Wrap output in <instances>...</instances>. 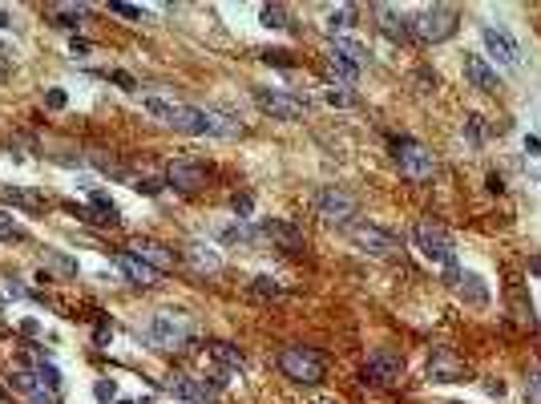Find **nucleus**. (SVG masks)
Masks as SVG:
<instances>
[{
  "label": "nucleus",
  "mask_w": 541,
  "mask_h": 404,
  "mask_svg": "<svg viewBox=\"0 0 541 404\" xmlns=\"http://www.w3.org/2000/svg\"><path fill=\"white\" fill-rule=\"evenodd\" d=\"M170 130H178V134H194V138H235L238 134V121L222 118V114H214V109H198V105H174V114L166 121Z\"/></svg>",
  "instance_id": "f257e3e1"
},
{
  "label": "nucleus",
  "mask_w": 541,
  "mask_h": 404,
  "mask_svg": "<svg viewBox=\"0 0 541 404\" xmlns=\"http://www.w3.org/2000/svg\"><path fill=\"white\" fill-rule=\"evenodd\" d=\"M456 24H461V17H456L452 4H432V8H420V12H416L412 37H416L420 45H441V41H448V37L456 33Z\"/></svg>",
  "instance_id": "f03ea898"
},
{
  "label": "nucleus",
  "mask_w": 541,
  "mask_h": 404,
  "mask_svg": "<svg viewBox=\"0 0 541 404\" xmlns=\"http://www.w3.org/2000/svg\"><path fill=\"white\" fill-rule=\"evenodd\" d=\"M279 368H283V376L295 380V384H319V380H323V372H328L323 356H319L315 348H303V344L283 348V352H279Z\"/></svg>",
  "instance_id": "7ed1b4c3"
},
{
  "label": "nucleus",
  "mask_w": 541,
  "mask_h": 404,
  "mask_svg": "<svg viewBox=\"0 0 541 404\" xmlns=\"http://www.w3.org/2000/svg\"><path fill=\"white\" fill-rule=\"evenodd\" d=\"M412 238H416V247H420L424 259L441 263V267H456V255H452V238L441 222H432V218H420L416 227H412Z\"/></svg>",
  "instance_id": "20e7f679"
},
{
  "label": "nucleus",
  "mask_w": 541,
  "mask_h": 404,
  "mask_svg": "<svg viewBox=\"0 0 541 404\" xmlns=\"http://www.w3.org/2000/svg\"><path fill=\"white\" fill-rule=\"evenodd\" d=\"M392 150H396L400 174L408 178V182H428V178H432L436 162H432V154H428L416 138H400V142H392Z\"/></svg>",
  "instance_id": "39448f33"
},
{
  "label": "nucleus",
  "mask_w": 541,
  "mask_h": 404,
  "mask_svg": "<svg viewBox=\"0 0 541 404\" xmlns=\"http://www.w3.org/2000/svg\"><path fill=\"white\" fill-rule=\"evenodd\" d=\"M315 211H319V218L323 222H352L355 211H360V202H355L348 191H339V186H323V191L315 194Z\"/></svg>",
  "instance_id": "423d86ee"
},
{
  "label": "nucleus",
  "mask_w": 541,
  "mask_h": 404,
  "mask_svg": "<svg viewBox=\"0 0 541 404\" xmlns=\"http://www.w3.org/2000/svg\"><path fill=\"white\" fill-rule=\"evenodd\" d=\"M145 335H150L158 348H178V344L190 335V319L182 315V311H158V315L150 319Z\"/></svg>",
  "instance_id": "0eeeda50"
},
{
  "label": "nucleus",
  "mask_w": 541,
  "mask_h": 404,
  "mask_svg": "<svg viewBox=\"0 0 541 404\" xmlns=\"http://www.w3.org/2000/svg\"><path fill=\"white\" fill-rule=\"evenodd\" d=\"M255 105H259L263 114L279 118V121H299L307 114V101H303V97L283 94V89H255Z\"/></svg>",
  "instance_id": "6e6552de"
},
{
  "label": "nucleus",
  "mask_w": 541,
  "mask_h": 404,
  "mask_svg": "<svg viewBox=\"0 0 541 404\" xmlns=\"http://www.w3.org/2000/svg\"><path fill=\"white\" fill-rule=\"evenodd\" d=\"M348 235H352V243L360 251H368V255H396V251H400V238L392 235V231H384V227H376V222H355Z\"/></svg>",
  "instance_id": "1a4fd4ad"
},
{
  "label": "nucleus",
  "mask_w": 541,
  "mask_h": 404,
  "mask_svg": "<svg viewBox=\"0 0 541 404\" xmlns=\"http://www.w3.org/2000/svg\"><path fill=\"white\" fill-rule=\"evenodd\" d=\"M364 376H368V380H376V384H384V388L400 384L404 380V360H400V352H392V348H376V352L368 356Z\"/></svg>",
  "instance_id": "9d476101"
},
{
  "label": "nucleus",
  "mask_w": 541,
  "mask_h": 404,
  "mask_svg": "<svg viewBox=\"0 0 541 404\" xmlns=\"http://www.w3.org/2000/svg\"><path fill=\"white\" fill-rule=\"evenodd\" d=\"M428 376L436 384H461V380H469V364L456 356L452 348H432V356H428Z\"/></svg>",
  "instance_id": "9b49d317"
},
{
  "label": "nucleus",
  "mask_w": 541,
  "mask_h": 404,
  "mask_svg": "<svg viewBox=\"0 0 541 404\" xmlns=\"http://www.w3.org/2000/svg\"><path fill=\"white\" fill-rule=\"evenodd\" d=\"M166 182H170L174 191H182V194H194V191L206 186V166L194 162V158H178V162L166 166Z\"/></svg>",
  "instance_id": "f8f14e48"
},
{
  "label": "nucleus",
  "mask_w": 541,
  "mask_h": 404,
  "mask_svg": "<svg viewBox=\"0 0 541 404\" xmlns=\"http://www.w3.org/2000/svg\"><path fill=\"white\" fill-rule=\"evenodd\" d=\"M481 41H485V49L493 53L501 65H509V69H517L521 65V49H517V41L501 28V24H481Z\"/></svg>",
  "instance_id": "ddd939ff"
},
{
  "label": "nucleus",
  "mask_w": 541,
  "mask_h": 404,
  "mask_svg": "<svg viewBox=\"0 0 541 404\" xmlns=\"http://www.w3.org/2000/svg\"><path fill=\"white\" fill-rule=\"evenodd\" d=\"M372 17H376L380 33H384L388 41H396V45L412 41V21H404V17L396 12V8H392V4H376V8H372Z\"/></svg>",
  "instance_id": "4468645a"
},
{
  "label": "nucleus",
  "mask_w": 541,
  "mask_h": 404,
  "mask_svg": "<svg viewBox=\"0 0 541 404\" xmlns=\"http://www.w3.org/2000/svg\"><path fill=\"white\" fill-rule=\"evenodd\" d=\"M259 238L279 243L283 251H303V231L291 227V222H283V218H267V222L259 227Z\"/></svg>",
  "instance_id": "2eb2a0df"
},
{
  "label": "nucleus",
  "mask_w": 541,
  "mask_h": 404,
  "mask_svg": "<svg viewBox=\"0 0 541 404\" xmlns=\"http://www.w3.org/2000/svg\"><path fill=\"white\" fill-rule=\"evenodd\" d=\"M130 255H138L141 263H150L154 271H170V267H174V251L162 247V243H154V238H134V243H130Z\"/></svg>",
  "instance_id": "dca6fc26"
},
{
  "label": "nucleus",
  "mask_w": 541,
  "mask_h": 404,
  "mask_svg": "<svg viewBox=\"0 0 541 404\" xmlns=\"http://www.w3.org/2000/svg\"><path fill=\"white\" fill-rule=\"evenodd\" d=\"M465 81L481 94H497L501 81H497V69L485 61V57H465Z\"/></svg>",
  "instance_id": "f3484780"
},
{
  "label": "nucleus",
  "mask_w": 541,
  "mask_h": 404,
  "mask_svg": "<svg viewBox=\"0 0 541 404\" xmlns=\"http://www.w3.org/2000/svg\"><path fill=\"white\" fill-rule=\"evenodd\" d=\"M166 388L178 396V401H190V404H211L214 401V388L206 380H190V376H174L166 380Z\"/></svg>",
  "instance_id": "a211bd4d"
},
{
  "label": "nucleus",
  "mask_w": 541,
  "mask_h": 404,
  "mask_svg": "<svg viewBox=\"0 0 541 404\" xmlns=\"http://www.w3.org/2000/svg\"><path fill=\"white\" fill-rule=\"evenodd\" d=\"M118 267L125 271V279L138 287H154L158 283V271L150 267V263H141L138 255H130V251H118Z\"/></svg>",
  "instance_id": "6ab92c4d"
},
{
  "label": "nucleus",
  "mask_w": 541,
  "mask_h": 404,
  "mask_svg": "<svg viewBox=\"0 0 541 404\" xmlns=\"http://www.w3.org/2000/svg\"><path fill=\"white\" fill-rule=\"evenodd\" d=\"M206 352H211V360L222 368V372H242V368H247V360H242V352H238L235 344H222V340H218V344H211Z\"/></svg>",
  "instance_id": "aec40b11"
},
{
  "label": "nucleus",
  "mask_w": 541,
  "mask_h": 404,
  "mask_svg": "<svg viewBox=\"0 0 541 404\" xmlns=\"http://www.w3.org/2000/svg\"><path fill=\"white\" fill-rule=\"evenodd\" d=\"M45 12H48V21L61 24V28H77V21L89 17V4H48Z\"/></svg>",
  "instance_id": "412c9836"
},
{
  "label": "nucleus",
  "mask_w": 541,
  "mask_h": 404,
  "mask_svg": "<svg viewBox=\"0 0 541 404\" xmlns=\"http://www.w3.org/2000/svg\"><path fill=\"white\" fill-rule=\"evenodd\" d=\"M456 291H461V299H465V304H472V308H485V304H489V287H485V279H481V275H461Z\"/></svg>",
  "instance_id": "4be33fe9"
},
{
  "label": "nucleus",
  "mask_w": 541,
  "mask_h": 404,
  "mask_svg": "<svg viewBox=\"0 0 541 404\" xmlns=\"http://www.w3.org/2000/svg\"><path fill=\"white\" fill-rule=\"evenodd\" d=\"M331 53H339L344 61H352L355 69L368 65V45H360V41H352V37H335V41H331Z\"/></svg>",
  "instance_id": "5701e85b"
},
{
  "label": "nucleus",
  "mask_w": 541,
  "mask_h": 404,
  "mask_svg": "<svg viewBox=\"0 0 541 404\" xmlns=\"http://www.w3.org/2000/svg\"><path fill=\"white\" fill-rule=\"evenodd\" d=\"M186 259L194 263V271H218V251L214 247H202V243H190L186 247Z\"/></svg>",
  "instance_id": "b1692460"
},
{
  "label": "nucleus",
  "mask_w": 541,
  "mask_h": 404,
  "mask_svg": "<svg viewBox=\"0 0 541 404\" xmlns=\"http://www.w3.org/2000/svg\"><path fill=\"white\" fill-rule=\"evenodd\" d=\"M328 73L335 81H344V85H355V81H360V69H355L352 61H344L339 53H331V49H328Z\"/></svg>",
  "instance_id": "393cba45"
},
{
  "label": "nucleus",
  "mask_w": 541,
  "mask_h": 404,
  "mask_svg": "<svg viewBox=\"0 0 541 404\" xmlns=\"http://www.w3.org/2000/svg\"><path fill=\"white\" fill-rule=\"evenodd\" d=\"M218 238H222V243H255V238H259V231H255V227H247V222L238 218V222H231V227H222V231H218Z\"/></svg>",
  "instance_id": "a878e982"
},
{
  "label": "nucleus",
  "mask_w": 541,
  "mask_h": 404,
  "mask_svg": "<svg viewBox=\"0 0 541 404\" xmlns=\"http://www.w3.org/2000/svg\"><path fill=\"white\" fill-rule=\"evenodd\" d=\"M352 21H355V8H352V4H339V8H331V12H328L323 28H328V33H344Z\"/></svg>",
  "instance_id": "bb28decb"
},
{
  "label": "nucleus",
  "mask_w": 541,
  "mask_h": 404,
  "mask_svg": "<svg viewBox=\"0 0 541 404\" xmlns=\"http://www.w3.org/2000/svg\"><path fill=\"white\" fill-rule=\"evenodd\" d=\"M174 105H178V101H166V97H158V94H145V97H141V109H145V114H154V118H162V121H170Z\"/></svg>",
  "instance_id": "cd10ccee"
},
{
  "label": "nucleus",
  "mask_w": 541,
  "mask_h": 404,
  "mask_svg": "<svg viewBox=\"0 0 541 404\" xmlns=\"http://www.w3.org/2000/svg\"><path fill=\"white\" fill-rule=\"evenodd\" d=\"M259 21L267 24V28H287V8H283V4H263Z\"/></svg>",
  "instance_id": "c85d7f7f"
},
{
  "label": "nucleus",
  "mask_w": 541,
  "mask_h": 404,
  "mask_svg": "<svg viewBox=\"0 0 541 404\" xmlns=\"http://www.w3.org/2000/svg\"><path fill=\"white\" fill-rule=\"evenodd\" d=\"M251 291H255L259 299H275V295H279V283H275L271 275H259V279L251 283Z\"/></svg>",
  "instance_id": "c756f323"
},
{
  "label": "nucleus",
  "mask_w": 541,
  "mask_h": 404,
  "mask_svg": "<svg viewBox=\"0 0 541 404\" xmlns=\"http://www.w3.org/2000/svg\"><path fill=\"white\" fill-rule=\"evenodd\" d=\"M109 12H114V17H125V21H141V17H145L138 4H125V0H114V4H109Z\"/></svg>",
  "instance_id": "7c9ffc66"
},
{
  "label": "nucleus",
  "mask_w": 541,
  "mask_h": 404,
  "mask_svg": "<svg viewBox=\"0 0 541 404\" xmlns=\"http://www.w3.org/2000/svg\"><path fill=\"white\" fill-rule=\"evenodd\" d=\"M231 211H235L238 218H251V211H255V198H251V194H235V198H231Z\"/></svg>",
  "instance_id": "2f4dec72"
},
{
  "label": "nucleus",
  "mask_w": 541,
  "mask_h": 404,
  "mask_svg": "<svg viewBox=\"0 0 541 404\" xmlns=\"http://www.w3.org/2000/svg\"><path fill=\"white\" fill-rule=\"evenodd\" d=\"M94 396H97L101 404L118 401V384H114V380H97V384H94Z\"/></svg>",
  "instance_id": "473e14b6"
},
{
  "label": "nucleus",
  "mask_w": 541,
  "mask_h": 404,
  "mask_svg": "<svg viewBox=\"0 0 541 404\" xmlns=\"http://www.w3.org/2000/svg\"><path fill=\"white\" fill-rule=\"evenodd\" d=\"M4 202H17V207H37V198L33 194H24V191H17V186H4Z\"/></svg>",
  "instance_id": "72a5a7b5"
},
{
  "label": "nucleus",
  "mask_w": 541,
  "mask_h": 404,
  "mask_svg": "<svg viewBox=\"0 0 541 404\" xmlns=\"http://www.w3.org/2000/svg\"><path fill=\"white\" fill-rule=\"evenodd\" d=\"M263 61H267V65H279V69H291V53H287V49H267Z\"/></svg>",
  "instance_id": "f704fd0d"
},
{
  "label": "nucleus",
  "mask_w": 541,
  "mask_h": 404,
  "mask_svg": "<svg viewBox=\"0 0 541 404\" xmlns=\"http://www.w3.org/2000/svg\"><path fill=\"white\" fill-rule=\"evenodd\" d=\"M465 134H469L472 146L485 142V125H481V118H477V114H469V121H465Z\"/></svg>",
  "instance_id": "c9c22d12"
},
{
  "label": "nucleus",
  "mask_w": 541,
  "mask_h": 404,
  "mask_svg": "<svg viewBox=\"0 0 541 404\" xmlns=\"http://www.w3.org/2000/svg\"><path fill=\"white\" fill-rule=\"evenodd\" d=\"M0 238H24V227H21V222H12L8 214H0Z\"/></svg>",
  "instance_id": "e433bc0d"
},
{
  "label": "nucleus",
  "mask_w": 541,
  "mask_h": 404,
  "mask_svg": "<svg viewBox=\"0 0 541 404\" xmlns=\"http://www.w3.org/2000/svg\"><path fill=\"white\" fill-rule=\"evenodd\" d=\"M0 295H4V299H28V291H24L21 283H12V279L0 283Z\"/></svg>",
  "instance_id": "4c0bfd02"
},
{
  "label": "nucleus",
  "mask_w": 541,
  "mask_h": 404,
  "mask_svg": "<svg viewBox=\"0 0 541 404\" xmlns=\"http://www.w3.org/2000/svg\"><path fill=\"white\" fill-rule=\"evenodd\" d=\"M525 396H529V404H541V372H533L525 380Z\"/></svg>",
  "instance_id": "58836bf2"
},
{
  "label": "nucleus",
  "mask_w": 541,
  "mask_h": 404,
  "mask_svg": "<svg viewBox=\"0 0 541 404\" xmlns=\"http://www.w3.org/2000/svg\"><path fill=\"white\" fill-rule=\"evenodd\" d=\"M45 105H48V109H65V105H69L65 89H48V94H45Z\"/></svg>",
  "instance_id": "ea45409f"
},
{
  "label": "nucleus",
  "mask_w": 541,
  "mask_h": 404,
  "mask_svg": "<svg viewBox=\"0 0 541 404\" xmlns=\"http://www.w3.org/2000/svg\"><path fill=\"white\" fill-rule=\"evenodd\" d=\"M134 191H141V194H150V198H154V194H162V182H158V178H138V186H134Z\"/></svg>",
  "instance_id": "a19ab883"
},
{
  "label": "nucleus",
  "mask_w": 541,
  "mask_h": 404,
  "mask_svg": "<svg viewBox=\"0 0 541 404\" xmlns=\"http://www.w3.org/2000/svg\"><path fill=\"white\" fill-rule=\"evenodd\" d=\"M89 162H94L97 170H105V174H121V166H118V162H114V158H101V154H94Z\"/></svg>",
  "instance_id": "79ce46f5"
},
{
  "label": "nucleus",
  "mask_w": 541,
  "mask_h": 404,
  "mask_svg": "<svg viewBox=\"0 0 541 404\" xmlns=\"http://www.w3.org/2000/svg\"><path fill=\"white\" fill-rule=\"evenodd\" d=\"M328 101H331V105H339V109H348V105H352V97L339 94V89H328Z\"/></svg>",
  "instance_id": "37998d69"
},
{
  "label": "nucleus",
  "mask_w": 541,
  "mask_h": 404,
  "mask_svg": "<svg viewBox=\"0 0 541 404\" xmlns=\"http://www.w3.org/2000/svg\"><path fill=\"white\" fill-rule=\"evenodd\" d=\"M109 335H114L109 324H97V344H109Z\"/></svg>",
  "instance_id": "c03bdc74"
},
{
  "label": "nucleus",
  "mask_w": 541,
  "mask_h": 404,
  "mask_svg": "<svg viewBox=\"0 0 541 404\" xmlns=\"http://www.w3.org/2000/svg\"><path fill=\"white\" fill-rule=\"evenodd\" d=\"M114 81H118V85H125V89H138V85H134V77H130V73H114Z\"/></svg>",
  "instance_id": "a18cd8bd"
},
{
  "label": "nucleus",
  "mask_w": 541,
  "mask_h": 404,
  "mask_svg": "<svg viewBox=\"0 0 541 404\" xmlns=\"http://www.w3.org/2000/svg\"><path fill=\"white\" fill-rule=\"evenodd\" d=\"M525 154H529V158H533V154H541V142H538V138H525Z\"/></svg>",
  "instance_id": "49530a36"
},
{
  "label": "nucleus",
  "mask_w": 541,
  "mask_h": 404,
  "mask_svg": "<svg viewBox=\"0 0 541 404\" xmlns=\"http://www.w3.org/2000/svg\"><path fill=\"white\" fill-rule=\"evenodd\" d=\"M485 186H489V191H493V194H501V191H505V182H501L497 174H489V182H485Z\"/></svg>",
  "instance_id": "de8ad7c7"
},
{
  "label": "nucleus",
  "mask_w": 541,
  "mask_h": 404,
  "mask_svg": "<svg viewBox=\"0 0 541 404\" xmlns=\"http://www.w3.org/2000/svg\"><path fill=\"white\" fill-rule=\"evenodd\" d=\"M485 392H493V396H501V392H505V384H501V380H489V384H485Z\"/></svg>",
  "instance_id": "09e8293b"
},
{
  "label": "nucleus",
  "mask_w": 541,
  "mask_h": 404,
  "mask_svg": "<svg viewBox=\"0 0 541 404\" xmlns=\"http://www.w3.org/2000/svg\"><path fill=\"white\" fill-rule=\"evenodd\" d=\"M529 271H533V275H541V255H533V263H529Z\"/></svg>",
  "instance_id": "8fccbe9b"
},
{
  "label": "nucleus",
  "mask_w": 541,
  "mask_h": 404,
  "mask_svg": "<svg viewBox=\"0 0 541 404\" xmlns=\"http://www.w3.org/2000/svg\"><path fill=\"white\" fill-rule=\"evenodd\" d=\"M0 28H8V12L4 8H0Z\"/></svg>",
  "instance_id": "3c124183"
},
{
  "label": "nucleus",
  "mask_w": 541,
  "mask_h": 404,
  "mask_svg": "<svg viewBox=\"0 0 541 404\" xmlns=\"http://www.w3.org/2000/svg\"><path fill=\"white\" fill-rule=\"evenodd\" d=\"M118 404H134V401H118Z\"/></svg>",
  "instance_id": "603ef678"
},
{
  "label": "nucleus",
  "mask_w": 541,
  "mask_h": 404,
  "mask_svg": "<svg viewBox=\"0 0 541 404\" xmlns=\"http://www.w3.org/2000/svg\"><path fill=\"white\" fill-rule=\"evenodd\" d=\"M0 332H4V319H0Z\"/></svg>",
  "instance_id": "864d4df0"
},
{
  "label": "nucleus",
  "mask_w": 541,
  "mask_h": 404,
  "mask_svg": "<svg viewBox=\"0 0 541 404\" xmlns=\"http://www.w3.org/2000/svg\"><path fill=\"white\" fill-rule=\"evenodd\" d=\"M323 404H335V401H323Z\"/></svg>",
  "instance_id": "5fc2aeb1"
}]
</instances>
